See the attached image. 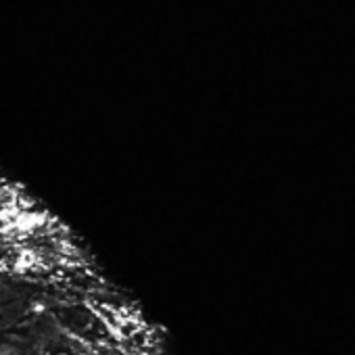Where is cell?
<instances>
[{"label":"cell","instance_id":"7a4b0ae2","mask_svg":"<svg viewBox=\"0 0 355 355\" xmlns=\"http://www.w3.org/2000/svg\"><path fill=\"white\" fill-rule=\"evenodd\" d=\"M5 355H9V353H5Z\"/></svg>","mask_w":355,"mask_h":355},{"label":"cell","instance_id":"6da1fadb","mask_svg":"<svg viewBox=\"0 0 355 355\" xmlns=\"http://www.w3.org/2000/svg\"><path fill=\"white\" fill-rule=\"evenodd\" d=\"M46 270V259L38 249L32 247H19L9 259H7V272L11 274H40Z\"/></svg>","mask_w":355,"mask_h":355}]
</instances>
